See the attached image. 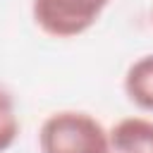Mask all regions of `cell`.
<instances>
[{
    "label": "cell",
    "instance_id": "cell-6",
    "mask_svg": "<svg viewBox=\"0 0 153 153\" xmlns=\"http://www.w3.org/2000/svg\"><path fill=\"white\" fill-rule=\"evenodd\" d=\"M151 24H153V12H151Z\"/></svg>",
    "mask_w": 153,
    "mask_h": 153
},
{
    "label": "cell",
    "instance_id": "cell-1",
    "mask_svg": "<svg viewBox=\"0 0 153 153\" xmlns=\"http://www.w3.org/2000/svg\"><path fill=\"white\" fill-rule=\"evenodd\" d=\"M41 153H108V129L91 112L57 110L38 129Z\"/></svg>",
    "mask_w": 153,
    "mask_h": 153
},
{
    "label": "cell",
    "instance_id": "cell-2",
    "mask_svg": "<svg viewBox=\"0 0 153 153\" xmlns=\"http://www.w3.org/2000/svg\"><path fill=\"white\" fill-rule=\"evenodd\" d=\"M110 0H31L33 24L50 38H76L103 14Z\"/></svg>",
    "mask_w": 153,
    "mask_h": 153
},
{
    "label": "cell",
    "instance_id": "cell-5",
    "mask_svg": "<svg viewBox=\"0 0 153 153\" xmlns=\"http://www.w3.org/2000/svg\"><path fill=\"white\" fill-rule=\"evenodd\" d=\"M19 129H22V124H19L14 98L5 86H0V153H5L7 148L14 146Z\"/></svg>",
    "mask_w": 153,
    "mask_h": 153
},
{
    "label": "cell",
    "instance_id": "cell-3",
    "mask_svg": "<svg viewBox=\"0 0 153 153\" xmlns=\"http://www.w3.org/2000/svg\"><path fill=\"white\" fill-rule=\"evenodd\" d=\"M108 153H153V120L131 115L108 129Z\"/></svg>",
    "mask_w": 153,
    "mask_h": 153
},
{
    "label": "cell",
    "instance_id": "cell-4",
    "mask_svg": "<svg viewBox=\"0 0 153 153\" xmlns=\"http://www.w3.org/2000/svg\"><path fill=\"white\" fill-rule=\"evenodd\" d=\"M124 96L143 112H153V53L134 60L124 72Z\"/></svg>",
    "mask_w": 153,
    "mask_h": 153
}]
</instances>
